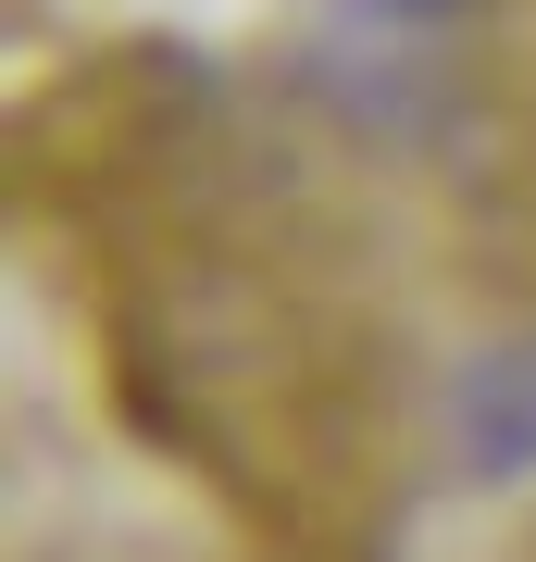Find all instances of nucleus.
Segmentation results:
<instances>
[{"label": "nucleus", "instance_id": "1", "mask_svg": "<svg viewBox=\"0 0 536 562\" xmlns=\"http://www.w3.org/2000/svg\"><path fill=\"white\" fill-rule=\"evenodd\" d=\"M449 413H461V438H475L487 475H524V462H536V338L475 350L461 387H449Z\"/></svg>", "mask_w": 536, "mask_h": 562}, {"label": "nucleus", "instance_id": "2", "mask_svg": "<svg viewBox=\"0 0 536 562\" xmlns=\"http://www.w3.org/2000/svg\"><path fill=\"white\" fill-rule=\"evenodd\" d=\"M350 13H387V25H461V0H350Z\"/></svg>", "mask_w": 536, "mask_h": 562}]
</instances>
